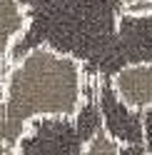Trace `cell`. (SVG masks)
<instances>
[{
  "label": "cell",
  "mask_w": 152,
  "mask_h": 155,
  "mask_svg": "<svg viewBox=\"0 0 152 155\" xmlns=\"http://www.w3.org/2000/svg\"><path fill=\"white\" fill-rule=\"evenodd\" d=\"M110 90L127 113H152V60H135L110 75Z\"/></svg>",
  "instance_id": "2"
},
{
  "label": "cell",
  "mask_w": 152,
  "mask_h": 155,
  "mask_svg": "<svg viewBox=\"0 0 152 155\" xmlns=\"http://www.w3.org/2000/svg\"><path fill=\"white\" fill-rule=\"evenodd\" d=\"M122 150H125V143L107 128L105 120L80 145V155H122Z\"/></svg>",
  "instance_id": "4"
},
{
  "label": "cell",
  "mask_w": 152,
  "mask_h": 155,
  "mask_svg": "<svg viewBox=\"0 0 152 155\" xmlns=\"http://www.w3.org/2000/svg\"><path fill=\"white\" fill-rule=\"evenodd\" d=\"M23 145L15 138V135L5 128V123H3V115H0V155H25L23 153Z\"/></svg>",
  "instance_id": "6"
},
{
  "label": "cell",
  "mask_w": 152,
  "mask_h": 155,
  "mask_svg": "<svg viewBox=\"0 0 152 155\" xmlns=\"http://www.w3.org/2000/svg\"><path fill=\"white\" fill-rule=\"evenodd\" d=\"M152 15V0H120L117 18L120 20H142Z\"/></svg>",
  "instance_id": "5"
},
{
  "label": "cell",
  "mask_w": 152,
  "mask_h": 155,
  "mask_svg": "<svg viewBox=\"0 0 152 155\" xmlns=\"http://www.w3.org/2000/svg\"><path fill=\"white\" fill-rule=\"evenodd\" d=\"M33 13L25 0H0V70L13 60L15 48L27 35Z\"/></svg>",
  "instance_id": "3"
},
{
  "label": "cell",
  "mask_w": 152,
  "mask_h": 155,
  "mask_svg": "<svg viewBox=\"0 0 152 155\" xmlns=\"http://www.w3.org/2000/svg\"><path fill=\"white\" fill-rule=\"evenodd\" d=\"M87 103V70L75 53L37 43L0 70V115L20 143L37 123L78 120Z\"/></svg>",
  "instance_id": "1"
}]
</instances>
